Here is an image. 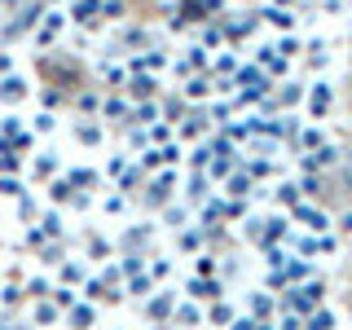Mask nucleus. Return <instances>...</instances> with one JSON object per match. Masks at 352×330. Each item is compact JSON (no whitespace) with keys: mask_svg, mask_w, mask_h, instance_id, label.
Instances as JSON below:
<instances>
[{"mask_svg":"<svg viewBox=\"0 0 352 330\" xmlns=\"http://www.w3.org/2000/svg\"><path fill=\"white\" fill-rule=\"evenodd\" d=\"M71 322H75V326H88V322H93V313H88V308H75Z\"/></svg>","mask_w":352,"mask_h":330,"instance_id":"obj_3","label":"nucleus"},{"mask_svg":"<svg viewBox=\"0 0 352 330\" xmlns=\"http://www.w3.org/2000/svg\"><path fill=\"white\" fill-rule=\"evenodd\" d=\"M132 93H137V97H150V93H154V84L146 80V75H141V80H132Z\"/></svg>","mask_w":352,"mask_h":330,"instance_id":"obj_1","label":"nucleus"},{"mask_svg":"<svg viewBox=\"0 0 352 330\" xmlns=\"http://www.w3.org/2000/svg\"><path fill=\"white\" fill-rule=\"evenodd\" d=\"M308 330H330V313H317L313 322H308Z\"/></svg>","mask_w":352,"mask_h":330,"instance_id":"obj_2","label":"nucleus"}]
</instances>
